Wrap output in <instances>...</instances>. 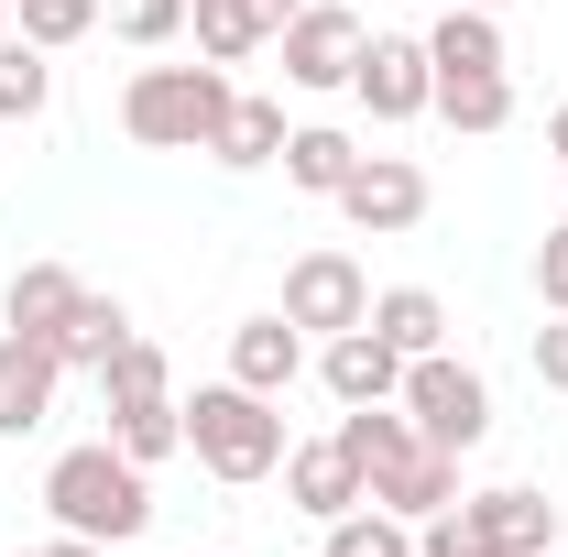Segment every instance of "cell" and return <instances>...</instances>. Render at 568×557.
<instances>
[{"instance_id":"6","label":"cell","mask_w":568,"mask_h":557,"mask_svg":"<svg viewBox=\"0 0 568 557\" xmlns=\"http://www.w3.org/2000/svg\"><path fill=\"white\" fill-rule=\"evenodd\" d=\"M339 219H351L361 241H405L426 219V164H405V153H361L351 186H339Z\"/></svg>"},{"instance_id":"24","label":"cell","mask_w":568,"mask_h":557,"mask_svg":"<svg viewBox=\"0 0 568 557\" xmlns=\"http://www.w3.org/2000/svg\"><path fill=\"white\" fill-rule=\"evenodd\" d=\"M448 132H503L514 121V67L503 77H437V99H426Z\"/></svg>"},{"instance_id":"9","label":"cell","mask_w":568,"mask_h":557,"mask_svg":"<svg viewBox=\"0 0 568 557\" xmlns=\"http://www.w3.org/2000/svg\"><path fill=\"white\" fill-rule=\"evenodd\" d=\"M459 525L481 536V557H558V503L525 482L503 492H459Z\"/></svg>"},{"instance_id":"4","label":"cell","mask_w":568,"mask_h":557,"mask_svg":"<svg viewBox=\"0 0 568 557\" xmlns=\"http://www.w3.org/2000/svg\"><path fill=\"white\" fill-rule=\"evenodd\" d=\"M405 416H416L426 448H448V459H470L481 437H493V383L470 372V361H448V350H426V361H405V394H394Z\"/></svg>"},{"instance_id":"17","label":"cell","mask_w":568,"mask_h":557,"mask_svg":"<svg viewBox=\"0 0 568 557\" xmlns=\"http://www.w3.org/2000/svg\"><path fill=\"white\" fill-rule=\"evenodd\" d=\"M186 22H197V55L209 67H252L274 44V11L263 0H186Z\"/></svg>"},{"instance_id":"11","label":"cell","mask_w":568,"mask_h":557,"mask_svg":"<svg viewBox=\"0 0 568 557\" xmlns=\"http://www.w3.org/2000/svg\"><path fill=\"white\" fill-rule=\"evenodd\" d=\"M55 383H67L55 350L22 340V328H0V437H33V426L55 416Z\"/></svg>"},{"instance_id":"12","label":"cell","mask_w":568,"mask_h":557,"mask_svg":"<svg viewBox=\"0 0 568 557\" xmlns=\"http://www.w3.org/2000/svg\"><path fill=\"white\" fill-rule=\"evenodd\" d=\"M284 503L295 514H351V503H372V482H361V459L339 448V437H306V448H284Z\"/></svg>"},{"instance_id":"1","label":"cell","mask_w":568,"mask_h":557,"mask_svg":"<svg viewBox=\"0 0 568 557\" xmlns=\"http://www.w3.org/2000/svg\"><path fill=\"white\" fill-rule=\"evenodd\" d=\"M44 514H55V536L132 547L142 525H153V482H142V459H121L110 437H88V448H67V459L44 470Z\"/></svg>"},{"instance_id":"7","label":"cell","mask_w":568,"mask_h":557,"mask_svg":"<svg viewBox=\"0 0 568 557\" xmlns=\"http://www.w3.org/2000/svg\"><path fill=\"white\" fill-rule=\"evenodd\" d=\"M274 44H284V88H351V67H361L372 33H361L339 0H306V11H284Z\"/></svg>"},{"instance_id":"31","label":"cell","mask_w":568,"mask_h":557,"mask_svg":"<svg viewBox=\"0 0 568 557\" xmlns=\"http://www.w3.org/2000/svg\"><path fill=\"white\" fill-rule=\"evenodd\" d=\"M416 557H481V536L459 525V503H448V514H426V525H416Z\"/></svg>"},{"instance_id":"18","label":"cell","mask_w":568,"mask_h":557,"mask_svg":"<svg viewBox=\"0 0 568 557\" xmlns=\"http://www.w3.org/2000/svg\"><path fill=\"white\" fill-rule=\"evenodd\" d=\"M209 164H230V175H263V164H284V99H230V121H219Z\"/></svg>"},{"instance_id":"33","label":"cell","mask_w":568,"mask_h":557,"mask_svg":"<svg viewBox=\"0 0 568 557\" xmlns=\"http://www.w3.org/2000/svg\"><path fill=\"white\" fill-rule=\"evenodd\" d=\"M11 557H110V547H88V536H55V547H11Z\"/></svg>"},{"instance_id":"10","label":"cell","mask_w":568,"mask_h":557,"mask_svg":"<svg viewBox=\"0 0 568 557\" xmlns=\"http://www.w3.org/2000/svg\"><path fill=\"white\" fill-rule=\"evenodd\" d=\"M317 383H328L339 405H394V394H405V350L361 317V328H339V340H317Z\"/></svg>"},{"instance_id":"23","label":"cell","mask_w":568,"mask_h":557,"mask_svg":"<svg viewBox=\"0 0 568 557\" xmlns=\"http://www.w3.org/2000/svg\"><path fill=\"white\" fill-rule=\"evenodd\" d=\"M339 448L361 459V482H383V470H394L405 448H426V437H416L405 405H351V416H339Z\"/></svg>"},{"instance_id":"21","label":"cell","mask_w":568,"mask_h":557,"mask_svg":"<svg viewBox=\"0 0 568 557\" xmlns=\"http://www.w3.org/2000/svg\"><path fill=\"white\" fill-rule=\"evenodd\" d=\"M121 340H132V306L88 284V295H77V317H67V328H55V361H67V372H99V361H110V350H121Z\"/></svg>"},{"instance_id":"30","label":"cell","mask_w":568,"mask_h":557,"mask_svg":"<svg viewBox=\"0 0 568 557\" xmlns=\"http://www.w3.org/2000/svg\"><path fill=\"white\" fill-rule=\"evenodd\" d=\"M536 306H547V317H568V219L536 241Z\"/></svg>"},{"instance_id":"25","label":"cell","mask_w":568,"mask_h":557,"mask_svg":"<svg viewBox=\"0 0 568 557\" xmlns=\"http://www.w3.org/2000/svg\"><path fill=\"white\" fill-rule=\"evenodd\" d=\"M110 448H121V459H142V470H153V459H175V448H186V405H175V394L121 405V416H110Z\"/></svg>"},{"instance_id":"19","label":"cell","mask_w":568,"mask_h":557,"mask_svg":"<svg viewBox=\"0 0 568 557\" xmlns=\"http://www.w3.org/2000/svg\"><path fill=\"white\" fill-rule=\"evenodd\" d=\"M351 164H361V142L328 132V121L284 132V186H295V198H339V186H351Z\"/></svg>"},{"instance_id":"35","label":"cell","mask_w":568,"mask_h":557,"mask_svg":"<svg viewBox=\"0 0 568 557\" xmlns=\"http://www.w3.org/2000/svg\"><path fill=\"white\" fill-rule=\"evenodd\" d=\"M263 11H274V33H284V11H306V0H263Z\"/></svg>"},{"instance_id":"32","label":"cell","mask_w":568,"mask_h":557,"mask_svg":"<svg viewBox=\"0 0 568 557\" xmlns=\"http://www.w3.org/2000/svg\"><path fill=\"white\" fill-rule=\"evenodd\" d=\"M536 383H547V394H568V317H547V328H536Z\"/></svg>"},{"instance_id":"15","label":"cell","mask_w":568,"mask_h":557,"mask_svg":"<svg viewBox=\"0 0 568 557\" xmlns=\"http://www.w3.org/2000/svg\"><path fill=\"white\" fill-rule=\"evenodd\" d=\"M372 503H383V514H405V525H426V514H448V503H459V459H448V448H405V459L372 482Z\"/></svg>"},{"instance_id":"2","label":"cell","mask_w":568,"mask_h":557,"mask_svg":"<svg viewBox=\"0 0 568 557\" xmlns=\"http://www.w3.org/2000/svg\"><path fill=\"white\" fill-rule=\"evenodd\" d=\"M230 77L197 55V67H142L132 88H121V132L132 142H153V153H209L219 142V121H230Z\"/></svg>"},{"instance_id":"14","label":"cell","mask_w":568,"mask_h":557,"mask_svg":"<svg viewBox=\"0 0 568 557\" xmlns=\"http://www.w3.org/2000/svg\"><path fill=\"white\" fill-rule=\"evenodd\" d=\"M77 295H88V284H77L67 263H22V274L0 284V328H22V340L55 350V328L77 317Z\"/></svg>"},{"instance_id":"36","label":"cell","mask_w":568,"mask_h":557,"mask_svg":"<svg viewBox=\"0 0 568 557\" xmlns=\"http://www.w3.org/2000/svg\"><path fill=\"white\" fill-rule=\"evenodd\" d=\"M0 33H11V0H0Z\"/></svg>"},{"instance_id":"3","label":"cell","mask_w":568,"mask_h":557,"mask_svg":"<svg viewBox=\"0 0 568 557\" xmlns=\"http://www.w3.org/2000/svg\"><path fill=\"white\" fill-rule=\"evenodd\" d=\"M186 448H197V470L209 482H274L284 470V416L274 394H252V383H209L197 405H186Z\"/></svg>"},{"instance_id":"20","label":"cell","mask_w":568,"mask_h":557,"mask_svg":"<svg viewBox=\"0 0 568 557\" xmlns=\"http://www.w3.org/2000/svg\"><path fill=\"white\" fill-rule=\"evenodd\" d=\"M44 110H55V55L33 33H0V132L11 121H44Z\"/></svg>"},{"instance_id":"13","label":"cell","mask_w":568,"mask_h":557,"mask_svg":"<svg viewBox=\"0 0 568 557\" xmlns=\"http://www.w3.org/2000/svg\"><path fill=\"white\" fill-rule=\"evenodd\" d=\"M295 372H306V328H295L284 306L230 328V383H252V394H274V405H284V383H295Z\"/></svg>"},{"instance_id":"37","label":"cell","mask_w":568,"mask_h":557,"mask_svg":"<svg viewBox=\"0 0 568 557\" xmlns=\"http://www.w3.org/2000/svg\"><path fill=\"white\" fill-rule=\"evenodd\" d=\"M481 11H503V0H481Z\"/></svg>"},{"instance_id":"5","label":"cell","mask_w":568,"mask_h":557,"mask_svg":"<svg viewBox=\"0 0 568 557\" xmlns=\"http://www.w3.org/2000/svg\"><path fill=\"white\" fill-rule=\"evenodd\" d=\"M284 317L306 328V340H339L372 317V274H361L351 252H295L284 263Z\"/></svg>"},{"instance_id":"8","label":"cell","mask_w":568,"mask_h":557,"mask_svg":"<svg viewBox=\"0 0 568 557\" xmlns=\"http://www.w3.org/2000/svg\"><path fill=\"white\" fill-rule=\"evenodd\" d=\"M351 88H361V110H372V121H426V99H437L426 33H372V44H361V67H351Z\"/></svg>"},{"instance_id":"26","label":"cell","mask_w":568,"mask_h":557,"mask_svg":"<svg viewBox=\"0 0 568 557\" xmlns=\"http://www.w3.org/2000/svg\"><path fill=\"white\" fill-rule=\"evenodd\" d=\"M317 557H416V525L383 514V503H351V514H328V547Z\"/></svg>"},{"instance_id":"29","label":"cell","mask_w":568,"mask_h":557,"mask_svg":"<svg viewBox=\"0 0 568 557\" xmlns=\"http://www.w3.org/2000/svg\"><path fill=\"white\" fill-rule=\"evenodd\" d=\"M110 33L153 55V44H175V33H186V0H110Z\"/></svg>"},{"instance_id":"28","label":"cell","mask_w":568,"mask_h":557,"mask_svg":"<svg viewBox=\"0 0 568 557\" xmlns=\"http://www.w3.org/2000/svg\"><path fill=\"white\" fill-rule=\"evenodd\" d=\"M99 11H110V0H11V33H33V44L55 55V44H77V33L99 22Z\"/></svg>"},{"instance_id":"27","label":"cell","mask_w":568,"mask_h":557,"mask_svg":"<svg viewBox=\"0 0 568 557\" xmlns=\"http://www.w3.org/2000/svg\"><path fill=\"white\" fill-rule=\"evenodd\" d=\"M153 394H164V350L153 340H121L99 361V405H110V416H121V405H153Z\"/></svg>"},{"instance_id":"22","label":"cell","mask_w":568,"mask_h":557,"mask_svg":"<svg viewBox=\"0 0 568 557\" xmlns=\"http://www.w3.org/2000/svg\"><path fill=\"white\" fill-rule=\"evenodd\" d=\"M372 328L405 350V361H426V350H448V306H437L426 284H383V295H372Z\"/></svg>"},{"instance_id":"34","label":"cell","mask_w":568,"mask_h":557,"mask_svg":"<svg viewBox=\"0 0 568 557\" xmlns=\"http://www.w3.org/2000/svg\"><path fill=\"white\" fill-rule=\"evenodd\" d=\"M547 153H558V175H568V99L547 110Z\"/></svg>"},{"instance_id":"16","label":"cell","mask_w":568,"mask_h":557,"mask_svg":"<svg viewBox=\"0 0 568 557\" xmlns=\"http://www.w3.org/2000/svg\"><path fill=\"white\" fill-rule=\"evenodd\" d=\"M426 67H437V77H503V67H514V55H503V22L481 11V0H459V11L426 33Z\"/></svg>"}]
</instances>
